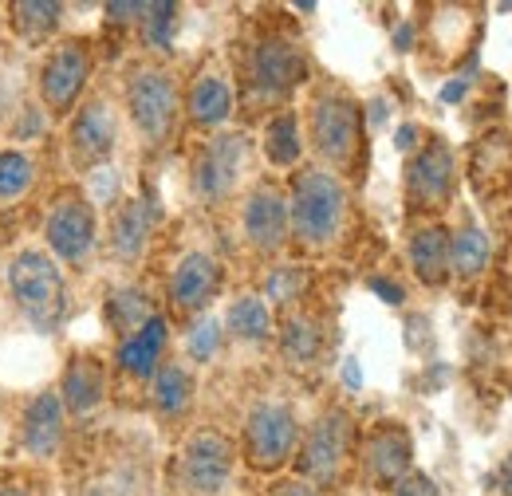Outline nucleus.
<instances>
[{
	"mask_svg": "<svg viewBox=\"0 0 512 496\" xmlns=\"http://www.w3.org/2000/svg\"><path fill=\"white\" fill-rule=\"evenodd\" d=\"M4 280H8V292L16 300L20 315L40 327V331H56L67 315V284L60 264L40 252V248H24L8 260L4 268Z\"/></svg>",
	"mask_w": 512,
	"mask_h": 496,
	"instance_id": "1",
	"label": "nucleus"
},
{
	"mask_svg": "<svg viewBox=\"0 0 512 496\" xmlns=\"http://www.w3.org/2000/svg\"><path fill=\"white\" fill-rule=\"evenodd\" d=\"M347 213V193L335 174L327 170H304L292 182V201H288V229L296 241L308 248H323L335 241L339 225Z\"/></svg>",
	"mask_w": 512,
	"mask_h": 496,
	"instance_id": "2",
	"label": "nucleus"
},
{
	"mask_svg": "<svg viewBox=\"0 0 512 496\" xmlns=\"http://www.w3.org/2000/svg\"><path fill=\"white\" fill-rule=\"evenodd\" d=\"M127 107L134 126L150 142H166L178 123V87L162 67H138L127 83Z\"/></svg>",
	"mask_w": 512,
	"mask_h": 496,
	"instance_id": "3",
	"label": "nucleus"
},
{
	"mask_svg": "<svg viewBox=\"0 0 512 496\" xmlns=\"http://www.w3.org/2000/svg\"><path fill=\"white\" fill-rule=\"evenodd\" d=\"M296 441H300V426H296L292 410L280 402H260L245 422V457L260 473L280 469L292 457Z\"/></svg>",
	"mask_w": 512,
	"mask_h": 496,
	"instance_id": "4",
	"label": "nucleus"
},
{
	"mask_svg": "<svg viewBox=\"0 0 512 496\" xmlns=\"http://www.w3.org/2000/svg\"><path fill=\"white\" fill-rule=\"evenodd\" d=\"M44 237H48V248L64 264H83L95 248V205L87 197H79L75 189L60 193L48 209Z\"/></svg>",
	"mask_w": 512,
	"mask_h": 496,
	"instance_id": "5",
	"label": "nucleus"
},
{
	"mask_svg": "<svg viewBox=\"0 0 512 496\" xmlns=\"http://www.w3.org/2000/svg\"><path fill=\"white\" fill-rule=\"evenodd\" d=\"M233 461H237V453H233L229 437L201 430L182 449V485L193 496H217L233 477Z\"/></svg>",
	"mask_w": 512,
	"mask_h": 496,
	"instance_id": "6",
	"label": "nucleus"
},
{
	"mask_svg": "<svg viewBox=\"0 0 512 496\" xmlns=\"http://www.w3.org/2000/svg\"><path fill=\"white\" fill-rule=\"evenodd\" d=\"M312 146L327 162H351L359 150V107L343 95H327L312 107Z\"/></svg>",
	"mask_w": 512,
	"mask_h": 496,
	"instance_id": "7",
	"label": "nucleus"
},
{
	"mask_svg": "<svg viewBox=\"0 0 512 496\" xmlns=\"http://www.w3.org/2000/svg\"><path fill=\"white\" fill-rule=\"evenodd\" d=\"M91 75V56L83 44H60L40 67V99L52 115H67Z\"/></svg>",
	"mask_w": 512,
	"mask_h": 496,
	"instance_id": "8",
	"label": "nucleus"
},
{
	"mask_svg": "<svg viewBox=\"0 0 512 496\" xmlns=\"http://www.w3.org/2000/svg\"><path fill=\"white\" fill-rule=\"evenodd\" d=\"M245 154H249V138L245 134H217L201 150V158L193 166V189H197V197L221 201L229 189L237 186L241 166H245Z\"/></svg>",
	"mask_w": 512,
	"mask_h": 496,
	"instance_id": "9",
	"label": "nucleus"
},
{
	"mask_svg": "<svg viewBox=\"0 0 512 496\" xmlns=\"http://www.w3.org/2000/svg\"><path fill=\"white\" fill-rule=\"evenodd\" d=\"M304 75H308V63H304V52L292 40L268 36V40L256 44L249 79H253L260 95H288L296 83H304Z\"/></svg>",
	"mask_w": 512,
	"mask_h": 496,
	"instance_id": "10",
	"label": "nucleus"
},
{
	"mask_svg": "<svg viewBox=\"0 0 512 496\" xmlns=\"http://www.w3.org/2000/svg\"><path fill=\"white\" fill-rule=\"evenodd\" d=\"M115 138H119L115 111L103 99H91L87 107H79V115L71 119V130H67L71 162L75 166H99V162H107L111 150H115Z\"/></svg>",
	"mask_w": 512,
	"mask_h": 496,
	"instance_id": "11",
	"label": "nucleus"
},
{
	"mask_svg": "<svg viewBox=\"0 0 512 496\" xmlns=\"http://www.w3.org/2000/svg\"><path fill=\"white\" fill-rule=\"evenodd\" d=\"M347 437H351V422L343 410H327L320 422L308 430L304 449H300V473L308 481H331L339 473V461L347 453Z\"/></svg>",
	"mask_w": 512,
	"mask_h": 496,
	"instance_id": "12",
	"label": "nucleus"
},
{
	"mask_svg": "<svg viewBox=\"0 0 512 496\" xmlns=\"http://www.w3.org/2000/svg\"><path fill=\"white\" fill-rule=\"evenodd\" d=\"M406 189H410V201L422 209L446 205L449 189H453V154L446 142H430L422 154H414L406 170Z\"/></svg>",
	"mask_w": 512,
	"mask_h": 496,
	"instance_id": "13",
	"label": "nucleus"
},
{
	"mask_svg": "<svg viewBox=\"0 0 512 496\" xmlns=\"http://www.w3.org/2000/svg\"><path fill=\"white\" fill-rule=\"evenodd\" d=\"M245 237L256 252H280L288 241V201L280 189L260 186L245 201Z\"/></svg>",
	"mask_w": 512,
	"mask_h": 496,
	"instance_id": "14",
	"label": "nucleus"
},
{
	"mask_svg": "<svg viewBox=\"0 0 512 496\" xmlns=\"http://www.w3.org/2000/svg\"><path fill=\"white\" fill-rule=\"evenodd\" d=\"M221 288V264L209 252H186L170 276V300L178 311H201Z\"/></svg>",
	"mask_w": 512,
	"mask_h": 496,
	"instance_id": "15",
	"label": "nucleus"
},
{
	"mask_svg": "<svg viewBox=\"0 0 512 496\" xmlns=\"http://www.w3.org/2000/svg\"><path fill=\"white\" fill-rule=\"evenodd\" d=\"M60 437H64V402L60 394L44 390L36 394L28 406H24V418H20V445L32 453V457H52L60 449Z\"/></svg>",
	"mask_w": 512,
	"mask_h": 496,
	"instance_id": "16",
	"label": "nucleus"
},
{
	"mask_svg": "<svg viewBox=\"0 0 512 496\" xmlns=\"http://www.w3.org/2000/svg\"><path fill=\"white\" fill-rule=\"evenodd\" d=\"M363 465L375 481L394 485L410 473V437L402 426H379L375 434L367 437V449H363Z\"/></svg>",
	"mask_w": 512,
	"mask_h": 496,
	"instance_id": "17",
	"label": "nucleus"
},
{
	"mask_svg": "<svg viewBox=\"0 0 512 496\" xmlns=\"http://www.w3.org/2000/svg\"><path fill=\"white\" fill-rule=\"evenodd\" d=\"M107 394V371L95 355H75L60 382V402L71 414H91Z\"/></svg>",
	"mask_w": 512,
	"mask_h": 496,
	"instance_id": "18",
	"label": "nucleus"
},
{
	"mask_svg": "<svg viewBox=\"0 0 512 496\" xmlns=\"http://www.w3.org/2000/svg\"><path fill=\"white\" fill-rule=\"evenodd\" d=\"M154 221H158V213H154V205L146 197L123 201L119 213H115V221H111V252L119 260H138L146 241H150Z\"/></svg>",
	"mask_w": 512,
	"mask_h": 496,
	"instance_id": "19",
	"label": "nucleus"
},
{
	"mask_svg": "<svg viewBox=\"0 0 512 496\" xmlns=\"http://www.w3.org/2000/svg\"><path fill=\"white\" fill-rule=\"evenodd\" d=\"M166 319L162 315H150L134 335H127L123 343H119V367L134 378H154L158 371V355H162V347H166Z\"/></svg>",
	"mask_w": 512,
	"mask_h": 496,
	"instance_id": "20",
	"label": "nucleus"
},
{
	"mask_svg": "<svg viewBox=\"0 0 512 496\" xmlns=\"http://www.w3.org/2000/svg\"><path fill=\"white\" fill-rule=\"evenodd\" d=\"M410 264L418 272L422 284H446L449 276V233L442 225H430L422 233H414L410 241Z\"/></svg>",
	"mask_w": 512,
	"mask_h": 496,
	"instance_id": "21",
	"label": "nucleus"
},
{
	"mask_svg": "<svg viewBox=\"0 0 512 496\" xmlns=\"http://www.w3.org/2000/svg\"><path fill=\"white\" fill-rule=\"evenodd\" d=\"M233 111V91L221 75H201L190 87V119L197 126H221Z\"/></svg>",
	"mask_w": 512,
	"mask_h": 496,
	"instance_id": "22",
	"label": "nucleus"
},
{
	"mask_svg": "<svg viewBox=\"0 0 512 496\" xmlns=\"http://www.w3.org/2000/svg\"><path fill=\"white\" fill-rule=\"evenodd\" d=\"M150 394H154L158 414L182 418L193 402V374L186 367H178V363H166V367L154 371V390Z\"/></svg>",
	"mask_w": 512,
	"mask_h": 496,
	"instance_id": "23",
	"label": "nucleus"
},
{
	"mask_svg": "<svg viewBox=\"0 0 512 496\" xmlns=\"http://www.w3.org/2000/svg\"><path fill=\"white\" fill-rule=\"evenodd\" d=\"M489 264V237L477 225H465L449 237V268L457 276H481Z\"/></svg>",
	"mask_w": 512,
	"mask_h": 496,
	"instance_id": "24",
	"label": "nucleus"
},
{
	"mask_svg": "<svg viewBox=\"0 0 512 496\" xmlns=\"http://www.w3.org/2000/svg\"><path fill=\"white\" fill-rule=\"evenodd\" d=\"M280 347L292 363H312L323 347L320 323L312 315H288L284 327H280Z\"/></svg>",
	"mask_w": 512,
	"mask_h": 496,
	"instance_id": "25",
	"label": "nucleus"
},
{
	"mask_svg": "<svg viewBox=\"0 0 512 496\" xmlns=\"http://www.w3.org/2000/svg\"><path fill=\"white\" fill-rule=\"evenodd\" d=\"M300 126H296V115H276L272 123L264 126V154L272 166H296L300 162Z\"/></svg>",
	"mask_w": 512,
	"mask_h": 496,
	"instance_id": "26",
	"label": "nucleus"
},
{
	"mask_svg": "<svg viewBox=\"0 0 512 496\" xmlns=\"http://www.w3.org/2000/svg\"><path fill=\"white\" fill-rule=\"evenodd\" d=\"M225 323H229V331H233L237 339H245V343H260V339L272 335V315L264 308V300H256V296H241V300L229 308Z\"/></svg>",
	"mask_w": 512,
	"mask_h": 496,
	"instance_id": "27",
	"label": "nucleus"
},
{
	"mask_svg": "<svg viewBox=\"0 0 512 496\" xmlns=\"http://www.w3.org/2000/svg\"><path fill=\"white\" fill-rule=\"evenodd\" d=\"M60 4H44V0H24V4H12V28L24 36V40H44L48 32L60 28Z\"/></svg>",
	"mask_w": 512,
	"mask_h": 496,
	"instance_id": "28",
	"label": "nucleus"
},
{
	"mask_svg": "<svg viewBox=\"0 0 512 496\" xmlns=\"http://www.w3.org/2000/svg\"><path fill=\"white\" fill-rule=\"evenodd\" d=\"M150 315H154V311H150V300H146L138 288H119V292L107 296V319H111L115 331H123V335H134Z\"/></svg>",
	"mask_w": 512,
	"mask_h": 496,
	"instance_id": "29",
	"label": "nucleus"
},
{
	"mask_svg": "<svg viewBox=\"0 0 512 496\" xmlns=\"http://www.w3.org/2000/svg\"><path fill=\"white\" fill-rule=\"evenodd\" d=\"M32 158L24 150H0V201H12V197H24L32 189Z\"/></svg>",
	"mask_w": 512,
	"mask_h": 496,
	"instance_id": "30",
	"label": "nucleus"
},
{
	"mask_svg": "<svg viewBox=\"0 0 512 496\" xmlns=\"http://www.w3.org/2000/svg\"><path fill=\"white\" fill-rule=\"evenodd\" d=\"M178 24V4H146L142 8V36L150 48H170Z\"/></svg>",
	"mask_w": 512,
	"mask_h": 496,
	"instance_id": "31",
	"label": "nucleus"
},
{
	"mask_svg": "<svg viewBox=\"0 0 512 496\" xmlns=\"http://www.w3.org/2000/svg\"><path fill=\"white\" fill-rule=\"evenodd\" d=\"M217 347H221V323L213 315H201L190 327V335H186V351H190V359L205 363V359L217 355Z\"/></svg>",
	"mask_w": 512,
	"mask_h": 496,
	"instance_id": "32",
	"label": "nucleus"
},
{
	"mask_svg": "<svg viewBox=\"0 0 512 496\" xmlns=\"http://www.w3.org/2000/svg\"><path fill=\"white\" fill-rule=\"evenodd\" d=\"M304 284V276H300V268H280L276 276H272V284H268V296L272 300H280V304H288L292 296H296V288Z\"/></svg>",
	"mask_w": 512,
	"mask_h": 496,
	"instance_id": "33",
	"label": "nucleus"
},
{
	"mask_svg": "<svg viewBox=\"0 0 512 496\" xmlns=\"http://www.w3.org/2000/svg\"><path fill=\"white\" fill-rule=\"evenodd\" d=\"M394 496H438V485H434L426 473H406V477L398 481Z\"/></svg>",
	"mask_w": 512,
	"mask_h": 496,
	"instance_id": "34",
	"label": "nucleus"
},
{
	"mask_svg": "<svg viewBox=\"0 0 512 496\" xmlns=\"http://www.w3.org/2000/svg\"><path fill=\"white\" fill-rule=\"evenodd\" d=\"M142 8L146 4H107V16L115 24H130V20H142Z\"/></svg>",
	"mask_w": 512,
	"mask_h": 496,
	"instance_id": "35",
	"label": "nucleus"
},
{
	"mask_svg": "<svg viewBox=\"0 0 512 496\" xmlns=\"http://www.w3.org/2000/svg\"><path fill=\"white\" fill-rule=\"evenodd\" d=\"M371 292H375V296H383L386 304H402V288H398V284H390V280H383V276H375V280H371Z\"/></svg>",
	"mask_w": 512,
	"mask_h": 496,
	"instance_id": "36",
	"label": "nucleus"
},
{
	"mask_svg": "<svg viewBox=\"0 0 512 496\" xmlns=\"http://www.w3.org/2000/svg\"><path fill=\"white\" fill-rule=\"evenodd\" d=\"M268 496H320L308 481H280Z\"/></svg>",
	"mask_w": 512,
	"mask_h": 496,
	"instance_id": "37",
	"label": "nucleus"
},
{
	"mask_svg": "<svg viewBox=\"0 0 512 496\" xmlns=\"http://www.w3.org/2000/svg\"><path fill=\"white\" fill-rule=\"evenodd\" d=\"M394 142H398V150H402V154H410V150H414V146H418V126H398V134H394Z\"/></svg>",
	"mask_w": 512,
	"mask_h": 496,
	"instance_id": "38",
	"label": "nucleus"
},
{
	"mask_svg": "<svg viewBox=\"0 0 512 496\" xmlns=\"http://www.w3.org/2000/svg\"><path fill=\"white\" fill-rule=\"evenodd\" d=\"M465 91H469V79H449L446 87H442V103H461Z\"/></svg>",
	"mask_w": 512,
	"mask_h": 496,
	"instance_id": "39",
	"label": "nucleus"
},
{
	"mask_svg": "<svg viewBox=\"0 0 512 496\" xmlns=\"http://www.w3.org/2000/svg\"><path fill=\"white\" fill-rule=\"evenodd\" d=\"M343 378H347V386H351V390H359V386H363V374H359V359H347V363H343Z\"/></svg>",
	"mask_w": 512,
	"mask_h": 496,
	"instance_id": "40",
	"label": "nucleus"
},
{
	"mask_svg": "<svg viewBox=\"0 0 512 496\" xmlns=\"http://www.w3.org/2000/svg\"><path fill=\"white\" fill-rule=\"evenodd\" d=\"M95 186H99V201H111L119 182H115V174H111V182H103V174H95Z\"/></svg>",
	"mask_w": 512,
	"mask_h": 496,
	"instance_id": "41",
	"label": "nucleus"
},
{
	"mask_svg": "<svg viewBox=\"0 0 512 496\" xmlns=\"http://www.w3.org/2000/svg\"><path fill=\"white\" fill-rule=\"evenodd\" d=\"M501 493L512 496V453L505 457V465H501Z\"/></svg>",
	"mask_w": 512,
	"mask_h": 496,
	"instance_id": "42",
	"label": "nucleus"
},
{
	"mask_svg": "<svg viewBox=\"0 0 512 496\" xmlns=\"http://www.w3.org/2000/svg\"><path fill=\"white\" fill-rule=\"evenodd\" d=\"M394 48H410V24H402V28L394 32Z\"/></svg>",
	"mask_w": 512,
	"mask_h": 496,
	"instance_id": "43",
	"label": "nucleus"
},
{
	"mask_svg": "<svg viewBox=\"0 0 512 496\" xmlns=\"http://www.w3.org/2000/svg\"><path fill=\"white\" fill-rule=\"evenodd\" d=\"M0 496H28L24 485H0Z\"/></svg>",
	"mask_w": 512,
	"mask_h": 496,
	"instance_id": "44",
	"label": "nucleus"
}]
</instances>
